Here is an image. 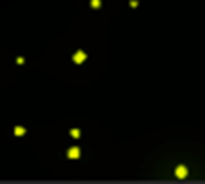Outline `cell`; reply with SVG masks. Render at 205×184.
I'll return each instance as SVG.
<instances>
[{
  "mask_svg": "<svg viewBox=\"0 0 205 184\" xmlns=\"http://www.w3.org/2000/svg\"><path fill=\"white\" fill-rule=\"evenodd\" d=\"M84 59H85V53H82V51H79L76 56H74V61L76 62H82Z\"/></svg>",
  "mask_w": 205,
  "mask_h": 184,
  "instance_id": "2",
  "label": "cell"
},
{
  "mask_svg": "<svg viewBox=\"0 0 205 184\" xmlns=\"http://www.w3.org/2000/svg\"><path fill=\"white\" fill-rule=\"evenodd\" d=\"M93 7H100V0H93Z\"/></svg>",
  "mask_w": 205,
  "mask_h": 184,
  "instance_id": "4",
  "label": "cell"
},
{
  "mask_svg": "<svg viewBox=\"0 0 205 184\" xmlns=\"http://www.w3.org/2000/svg\"><path fill=\"white\" fill-rule=\"evenodd\" d=\"M68 155H69L71 159H77L79 157V149H76V147H74V149H71L68 152Z\"/></svg>",
  "mask_w": 205,
  "mask_h": 184,
  "instance_id": "3",
  "label": "cell"
},
{
  "mask_svg": "<svg viewBox=\"0 0 205 184\" xmlns=\"http://www.w3.org/2000/svg\"><path fill=\"white\" fill-rule=\"evenodd\" d=\"M188 175V170H186V167H178L176 168V176H178V178H184V176Z\"/></svg>",
  "mask_w": 205,
  "mask_h": 184,
  "instance_id": "1",
  "label": "cell"
}]
</instances>
